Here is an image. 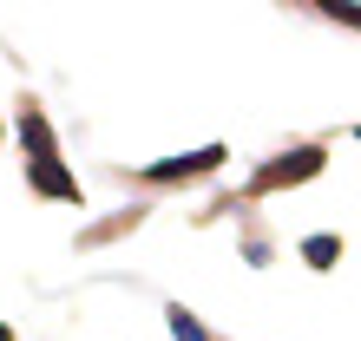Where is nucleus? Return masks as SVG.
<instances>
[{
	"label": "nucleus",
	"instance_id": "nucleus-1",
	"mask_svg": "<svg viewBox=\"0 0 361 341\" xmlns=\"http://www.w3.org/2000/svg\"><path fill=\"white\" fill-rule=\"evenodd\" d=\"M315 170H322V144H295L289 158L263 164V170H257V184H250V190H283V184H302V178H315Z\"/></svg>",
	"mask_w": 361,
	"mask_h": 341
},
{
	"label": "nucleus",
	"instance_id": "nucleus-2",
	"mask_svg": "<svg viewBox=\"0 0 361 341\" xmlns=\"http://www.w3.org/2000/svg\"><path fill=\"white\" fill-rule=\"evenodd\" d=\"M224 158H230L224 144H204V151H184V158L152 164V170H145V184H184V178H204V170H217Z\"/></svg>",
	"mask_w": 361,
	"mask_h": 341
},
{
	"label": "nucleus",
	"instance_id": "nucleus-3",
	"mask_svg": "<svg viewBox=\"0 0 361 341\" xmlns=\"http://www.w3.org/2000/svg\"><path fill=\"white\" fill-rule=\"evenodd\" d=\"M33 190H47V197H79V178L59 158H33Z\"/></svg>",
	"mask_w": 361,
	"mask_h": 341
},
{
	"label": "nucleus",
	"instance_id": "nucleus-4",
	"mask_svg": "<svg viewBox=\"0 0 361 341\" xmlns=\"http://www.w3.org/2000/svg\"><path fill=\"white\" fill-rule=\"evenodd\" d=\"M20 144H33V158H59V151H53V125L39 118L33 105L20 112Z\"/></svg>",
	"mask_w": 361,
	"mask_h": 341
},
{
	"label": "nucleus",
	"instance_id": "nucleus-5",
	"mask_svg": "<svg viewBox=\"0 0 361 341\" xmlns=\"http://www.w3.org/2000/svg\"><path fill=\"white\" fill-rule=\"evenodd\" d=\"M302 256H309V269H335V256H342V237L315 230V237H302Z\"/></svg>",
	"mask_w": 361,
	"mask_h": 341
},
{
	"label": "nucleus",
	"instance_id": "nucleus-6",
	"mask_svg": "<svg viewBox=\"0 0 361 341\" xmlns=\"http://www.w3.org/2000/svg\"><path fill=\"white\" fill-rule=\"evenodd\" d=\"M171 335H178V341H210V335H204V322H197L190 309H171Z\"/></svg>",
	"mask_w": 361,
	"mask_h": 341
},
{
	"label": "nucleus",
	"instance_id": "nucleus-7",
	"mask_svg": "<svg viewBox=\"0 0 361 341\" xmlns=\"http://www.w3.org/2000/svg\"><path fill=\"white\" fill-rule=\"evenodd\" d=\"M329 20H348V27H361V7H348V0H322Z\"/></svg>",
	"mask_w": 361,
	"mask_h": 341
},
{
	"label": "nucleus",
	"instance_id": "nucleus-8",
	"mask_svg": "<svg viewBox=\"0 0 361 341\" xmlns=\"http://www.w3.org/2000/svg\"><path fill=\"white\" fill-rule=\"evenodd\" d=\"M0 341H13V335H7V328H0Z\"/></svg>",
	"mask_w": 361,
	"mask_h": 341
},
{
	"label": "nucleus",
	"instance_id": "nucleus-9",
	"mask_svg": "<svg viewBox=\"0 0 361 341\" xmlns=\"http://www.w3.org/2000/svg\"><path fill=\"white\" fill-rule=\"evenodd\" d=\"M355 138H361V132H355Z\"/></svg>",
	"mask_w": 361,
	"mask_h": 341
}]
</instances>
